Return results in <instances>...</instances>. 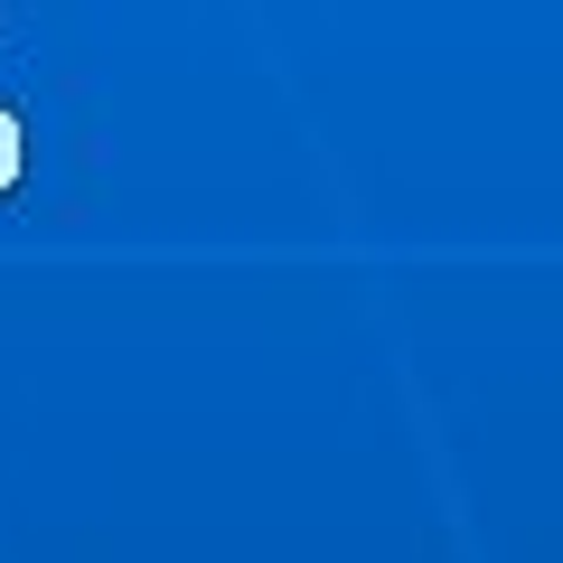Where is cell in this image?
Returning a JSON list of instances; mask_svg holds the SVG:
<instances>
[{"label":"cell","instance_id":"obj_1","mask_svg":"<svg viewBox=\"0 0 563 563\" xmlns=\"http://www.w3.org/2000/svg\"><path fill=\"white\" fill-rule=\"evenodd\" d=\"M20 161H29V141H20V113H10V103H0V198H10V188H20Z\"/></svg>","mask_w":563,"mask_h":563}]
</instances>
